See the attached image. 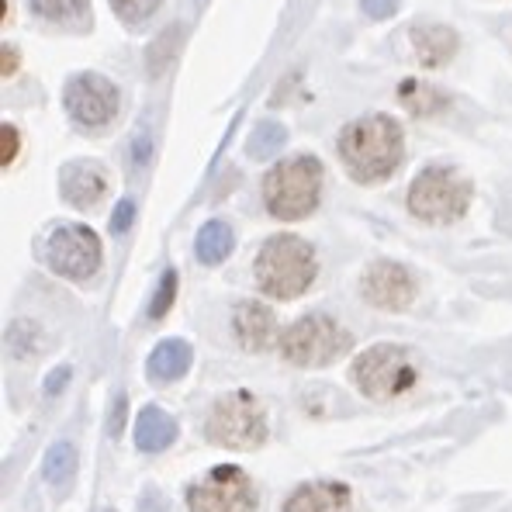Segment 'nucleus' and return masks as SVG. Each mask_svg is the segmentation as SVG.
Returning <instances> with one entry per match:
<instances>
[{"label":"nucleus","instance_id":"nucleus-11","mask_svg":"<svg viewBox=\"0 0 512 512\" xmlns=\"http://www.w3.org/2000/svg\"><path fill=\"white\" fill-rule=\"evenodd\" d=\"M360 295H364L367 305L381 308V312H402L416 298V277L402 263L378 260L360 277Z\"/></svg>","mask_w":512,"mask_h":512},{"label":"nucleus","instance_id":"nucleus-14","mask_svg":"<svg viewBox=\"0 0 512 512\" xmlns=\"http://www.w3.org/2000/svg\"><path fill=\"white\" fill-rule=\"evenodd\" d=\"M284 512H353L350 488L343 481H308L284 499Z\"/></svg>","mask_w":512,"mask_h":512},{"label":"nucleus","instance_id":"nucleus-9","mask_svg":"<svg viewBox=\"0 0 512 512\" xmlns=\"http://www.w3.org/2000/svg\"><path fill=\"white\" fill-rule=\"evenodd\" d=\"M45 263L59 277L70 281H87L101 270V239L87 225H59L45 239Z\"/></svg>","mask_w":512,"mask_h":512},{"label":"nucleus","instance_id":"nucleus-13","mask_svg":"<svg viewBox=\"0 0 512 512\" xmlns=\"http://www.w3.org/2000/svg\"><path fill=\"white\" fill-rule=\"evenodd\" d=\"M232 336L250 353L270 350L277 340V315L260 301H239L232 308Z\"/></svg>","mask_w":512,"mask_h":512},{"label":"nucleus","instance_id":"nucleus-6","mask_svg":"<svg viewBox=\"0 0 512 512\" xmlns=\"http://www.w3.org/2000/svg\"><path fill=\"white\" fill-rule=\"evenodd\" d=\"M416 378L419 371L412 353L395 343H378L353 360V384L360 388V395L374 398V402L405 395L416 384Z\"/></svg>","mask_w":512,"mask_h":512},{"label":"nucleus","instance_id":"nucleus-29","mask_svg":"<svg viewBox=\"0 0 512 512\" xmlns=\"http://www.w3.org/2000/svg\"><path fill=\"white\" fill-rule=\"evenodd\" d=\"M66 381H70V367H56V371H52V378L45 381V391H49V395H59Z\"/></svg>","mask_w":512,"mask_h":512},{"label":"nucleus","instance_id":"nucleus-22","mask_svg":"<svg viewBox=\"0 0 512 512\" xmlns=\"http://www.w3.org/2000/svg\"><path fill=\"white\" fill-rule=\"evenodd\" d=\"M398 101H402L409 111H416V115H429V111L443 108V104H447V97H443L440 90H433V87L426 90L419 80H405V84L398 87Z\"/></svg>","mask_w":512,"mask_h":512},{"label":"nucleus","instance_id":"nucleus-23","mask_svg":"<svg viewBox=\"0 0 512 512\" xmlns=\"http://www.w3.org/2000/svg\"><path fill=\"white\" fill-rule=\"evenodd\" d=\"M177 39H184V25H170L167 35H160V39L149 45V73H153V77H160V73L167 70L173 49H177Z\"/></svg>","mask_w":512,"mask_h":512},{"label":"nucleus","instance_id":"nucleus-7","mask_svg":"<svg viewBox=\"0 0 512 512\" xmlns=\"http://www.w3.org/2000/svg\"><path fill=\"white\" fill-rule=\"evenodd\" d=\"M471 205V180L450 167H429L412 180L409 212L423 222L447 225L457 222Z\"/></svg>","mask_w":512,"mask_h":512},{"label":"nucleus","instance_id":"nucleus-24","mask_svg":"<svg viewBox=\"0 0 512 512\" xmlns=\"http://www.w3.org/2000/svg\"><path fill=\"white\" fill-rule=\"evenodd\" d=\"M160 4L163 0H111V11H115L125 25H142L146 18H153Z\"/></svg>","mask_w":512,"mask_h":512},{"label":"nucleus","instance_id":"nucleus-27","mask_svg":"<svg viewBox=\"0 0 512 512\" xmlns=\"http://www.w3.org/2000/svg\"><path fill=\"white\" fill-rule=\"evenodd\" d=\"M360 11H364L367 18H374V21H384V18H391V14L398 11V0H360Z\"/></svg>","mask_w":512,"mask_h":512},{"label":"nucleus","instance_id":"nucleus-28","mask_svg":"<svg viewBox=\"0 0 512 512\" xmlns=\"http://www.w3.org/2000/svg\"><path fill=\"white\" fill-rule=\"evenodd\" d=\"M132 218H135V201H132V198L118 201L115 218H111V232H115V236H122V232L128 229V225H132Z\"/></svg>","mask_w":512,"mask_h":512},{"label":"nucleus","instance_id":"nucleus-25","mask_svg":"<svg viewBox=\"0 0 512 512\" xmlns=\"http://www.w3.org/2000/svg\"><path fill=\"white\" fill-rule=\"evenodd\" d=\"M173 298H177V270H163L160 288H156V298L149 305V319H163L170 312Z\"/></svg>","mask_w":512,"mask_h":512},{"label":"nucleus","instance_id":"nucleus-12","mask_svg":"<svg viewBox=\"0 0 512 512\" xmlns=\"http://www.w3.org/2000/svg\"><path fill=\"white\" fill-rule=\"evenodd\" d=\"M59 191H63V201H70L73 208L90 212V208L101 205L104 194H108V173L94 160H77L59 173Z\"/></svg>","mask_w":512,"mask_h":512},{"label":"nucleus","instance_id":"nucleus-21","mask_svg":"<svg viewBox=\"0 0 512 512\" xmlns=\"http://www.w3.org/2000/svg\"><path fill=\"white\" fill-rule=\"evenodd\" d=\"M284 139H288V132H284L281 122H260L250 132V139H246V153L253 160H270L284 146Z\"/></svg>","mask_w":512,"mask_h":512},{"label":"nucleus","instance_id":"nucleus-17","mask_svg":"<svg viewBox=\"0 0 512 512\" xmlns=\"http://www.w3.org/2000/svg\"><path fill=\"white\" fill-rule=\"evenodd\" d=\"M191 360H194L191 343H184V340H163L153 353H149L146 371H149V378H153V381L170 384V381L184 378V374L191 371Z\"/></svg>","mask_w":512,"mask_h":512},{"label":"nucleus","instance_id":"nucleus-1","mask_svg":"<svg viewBox=\"0 0 512 512\" xmlns=\"http://www.w3.org/2000/svg\"><path fill=\"white\" fill-rule=\"evenodd\" d=\"M346 173L357 184H384L405 156V135L402 125L388 115H364L350 122L336 142Z\"/></svg>","mask_w":512,"mask_h":512},{"label":"nucleus","instance_id":"nucleus-20","mask_svg":"<svg viewBox=\"0 0 512 512\" xmlns=\"http://www.w3.org/2000/svg\"><path fill=\"white\" fill-rule=\"evenodd\" d=\"M73 471H77V450H73V443H66V440L52 443L42 457V478L56 488H66L73 478Z\"/></svg>","mask_w":512,"mask_h":512},{"label":"nucleus","instance_id":"nucleus-30","mask_svg":"<svg viewBox=\"0 0 512 512\" xmlns=\"http://www.w3.org/2000/svg\"><path fill=\"white\" fill-rule=\"evenodd\" d=\"M125 405H128V398L122 395V398H118V405H115V416H111V436H118V433H122V416H125Z\"/></svg>","mask_w":512,"mask_h":512},{"label":"nucleus","instance_id":"nucleus-2","mask_svg":"<svg viewBox=\"0 0 512 512\" xmlns=\"http://www.w3.org/2000/svg\"><path fill=\"white\" fill-rule=\"evenodd\" d=\"M315 274H319V260H315V250L298 236H270L267 243L260 246L253 260V277L256 288L270 298H301L308 288H312Z\"/></svg>","mask_w":512,"mask_h":512},{"label":"nucleus","instance_id":"nucleus-26","mask_svg":"<svg viewBox=\"0 0 512 512\" xmlns=\"http://www.w3.org/2000/svg\"><path fill=\"white\" fill-rule=\"evenodd\" d=\"M0 139H4V153H0V163H4V167H11L14 156H18V149H21L18 128H14V125H4V128H0Z\"/></svg>","mask_w":512,"mask_h":512},{"label":"nucleus","instance_id":"nucleus-5","mask_svg":"<svg viewBox=\"0 0 512 512\" xmlns=\"http://www.w3.org/2000/svg\"><path fill=\"white\" fill-rule=\"evenodd\" d=\"M205 436L225 450H256L267 440V412L250 391H229L208 412Z\"/></svg>","mask_w":512,"mask_h":512},{"label":"nucleus","instance_id":"nucleus-3","mask_svg":"<svg viewBox=\"0 0 512 512\" xmlns=\"http://www.w3.org/2000/svg\"><path fill=\"white\" fill-rule=\"evenodd\" d=\"M322 163L315 156L284 160L263 177V205L277 222H301L319 208Z\"/></svg>","mask_w":512,"mask_h":512},{"label":"nucleus","instance_id":"nucleus-32","mask_svg":"<svg viewBox=\"0 0 512 512\" xmlns=\"http://www.w3.org/2000/svg\"><path fill=\"white\" fill-rule=\"evenodd\" d=\"M104 512H115V509H104Z\"/></svg>","mask_w":512,"mask_h":512},{"label":"nucleus","instance_id":"nucleus-16","mask_svg":"<svg viewBox=\"0 0 512 512\" xmlns=\"http://www.w3.org/2000/svg\"><path fill=\"white\" fill-rule=\"evenodd\" d=\"M177 440V423L170 412H163L160 405H146L135 419V447L146 454H160Z\"/></svg>","mask_w":512,"mask_h":512},{"label":"nucleus","instance_id":"nucleus-18","mask_svg":"<svg viewBox=\"0 0 512 512\" xmlns=\"http://www.w3.org/2000/svg\"><path fill=\"white\" fill-rule=\"evenodd\" d=\"M232 246H236V236H232V225L222 222V218H212V222L201 225L198 239H194V253L205 267H218L222 260H229Z\"/></svg>","mask_w":512,"mask_h":512},{"label":"nucleus","instance_id":"nucleus-4","mask_svg":"<svg viewBox=\"0 0 512 512\" xmlns=\"http://www.w3.org/2000/svg\"><path fill=\"white\" fill-rule=\"evenodd\" d=\"M353 346V336L346 333L333 315H301L281 333V357L295 367H326L340 360Z\"/></svg>","mask_w":512,"mask_h":512},{"label":"nucleus","instance_id":"nucleus-31","mask_svg":"<svg viewBox=\"0 0 512 512\" xmlns=\"http://www.w3.org/2000/svg\"><path fill=\"white\" fill-rule=\"evenodd\" d=\"M14 66H18V52H14L11 45H4V77H11Z\"/></svg>","mask_w":512,"mask_h":512},{"label":"nucleus","instance_id":"nucleus-15","mask_svg":"<svg viewBox=\"0 0 512 512\" xmlns=\"http://www.w3.org/2000/svg\"><path fill=\"white\" fill-rule=\"evenodd\" d=\"M457 35L447 25H419L412 32V49H416L419 63L429 70H440L450 63V56H457Z\"/></svg>","mask_w":512,"mask_h":512},{"label":"nucleus","instance_id":"nucleus-19","mask_svg":"<svg viewBox=\"0 0 512 512\" xmlns=\"http://www.w3.org/2000/svg\"><path fill=\"white\" fill-rule=\"evenodd\" d=\"M32 11L52 25L77 28V32L90 25V0H32Z\"/></svg>","mask_w":512,"mask_h":512},{"label":"nucleus","instance_id":"nucleus-8","mask_svg":"<svg viewBox=\"0 0 512 512\" xmlns=\"http://www.w3.org/2000/svg\"><path fill=\"white\" fill-rule=\"evenodd\" d=\"M260 492L236 464H218L187 488V512H256Z\"/></svg>","mask_w":512,"mask_h":512},{"label":"nucleus","instance_id":"nucleus-10","mask_svg":"<svg viewBox=\"0 0 512 512\" xmlns=\"http://www.w3.org/2000/svg\"><path fill=\"white\" fill-rule=\"evenodd\" d=\"M63 104L77 125L108 128L118 115V87L101 73H77L66 80Z\"/></svg>","mask_w":512,"mask_h":512}]
</instances>
